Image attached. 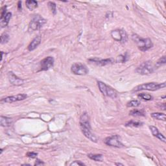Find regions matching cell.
<instances>
[{"label":"cell","mask_w":166,"mask_h":166,"mask_svg":"<svg viewBox=\"0 0 166 166\" xmlns=\"http://www.w3.org/2000/svg\"><path fill=\"white\" fill-rule=\"evenodd\" d=\"M80 126L82 133L84 136L93 142H97V139L91 131V126L89 121V118L86 113L82 114L80 118Z\"/></svg>","instance_id":"6da1fadb"},{"label":"cell","mask_w":166,"mask_h":166,"mask_svg":"<svg viewBox=\"0 0 166 166\" xmlns=\"http://www.w3.org/2000/svg\"><path fill=\"white\" fill-rule=\"evenodd\" d=\"M132 39L136 44L139 49L142 51L149 50L153 46L152 41L150 38H143L136 34H133L132 35Z\"/></svg>","instance_id":"7a4b0ae2"},{"label":"cell","mask_w":166,"mask_h":166,"mask_svg":"<svg viewBox=\"0 0 166 166\" xmlns=\"http://www.w3.org/2000/svg\"><path fill=\"white\" fill-rule=\"evenodd\" d=\"M165 82L163 83H156V82H149L145 83V84H140L137 86L135 87L134 91V92H138L140 90H149V91H156L162 88H164L165 87Z\"/></svg>","instance_id":"3957f363"},{"label":"cell","mask_w":166,"mask_h":166,"mask_svg":"<svg viewBox=\"0 0 166 166\" xmlns=\"http://www.w3.org/2000/svg\"><path fill=\"white\" fill-rule=\"evenodd\" d=\"M154 71V66H153L150 61H146L143 62L137 67L136 71L141 75H148Z\"/></svg>","instance_id":"277c9868"},{"label":"cell","mask_w":166,"mask_h":166,"mask_svg":"<svg viewBox=\"0 0 166 166\" xmlns=\"http://www.w3.org/2000/svg\"><path fill=\"white\" fill-rule=\"evenodd\" d=\"M46 23V20L40 15H35L29 23V29L31 31L39 30Z\"/></svg>","instance_id":"5b68a950"},{"label":"cell","mask_w":166,"mask_h":166,"mask_svg":"<svg viewBox=\"0 0 166 166\" xmlns=\"http://www.w3.org/2000/svg\"><path fill=\"white\" fill-rule=\"evenodd\" d=\"M97 83L99 90L104 95L108 96V97L113 99L117 97L118 93H117V92L116 90H114L111 87L106 85L105 83H104L101 81H98Z\"/></svg>","instance_id":"8992f818"},{"label":"cell","mask_w":166,"mask_h":166,"mask_svg":"<svg viewBox=\"0 0 166 166\" xmlns=\"http://www.w3.org/2000/svg\"><path fill=\"white\" fill-rule=\"evenodd\" d=\"M111 36L114 40L122 43H125L128 40V36L125 31L123 29H116L112 31L111 33Z\"/></svg>","instance_id":"52a82bcc"},{"label":"cell","mask_w":166,"mask_h":166,"mask_svg":"<svg viewBox=\"0 0 166 166\" xmlns=\"http://www.w3.org/2000/svg\"><path fill=\"white\" fill-rule=\"evenodd\" d=\"M71 70L74 74L77 75H85L89 72V70L87 68V67L84 64L80 63V62L73 64Z\"/></svg>","instance_id":"ba28073f"},{"label":"cell","mask_w":166,"mask_h":166,"mask_svg":"<svg viewBox=\"0 0 166 166\" xmlns=\"http://www.w3.org/2000/svg\"><path fill=\"white\" fill-rule=\"evenodd\" d=\"M105 143L109 146L117 148H121L124 147L123 144L119 140V137L117 135H114V136L106 137L105 140Z\"/></svg>","instance_id":"9c48e42d"},{"label":"cell","mask_w":166,"mask_h":166,"mask_svg":"<svg viewBox=\"0 0 166 166\" xmlns=\"http://www.w3.org/2000/svg\"><path fill=\"white\" fill-rule=\"evenodd\" d=\"M27 97V95L26 94H18L16 95L9 96V97L2 99L1 100V103H11L16 102V101L24 100Z\"/></svg>","instance_id":"30bf717a"},{"label":"cell","mask_w":166,"mask_h":166,"mask_svg":"<svg viewBox=\"0 0 166 166\" xmlns=\"http://www.w3.org/2000/svg\"><path fill=\"white\" fill-rule=\"evenodd\" d=\"M54 59L52 56H48L40 62V68L42 71H46L53 66Z\"/></svg>","instance_id":"8fae6325"},{"label":"cell","mask_w":166,"mask_h":166,"mask_svg":"<svg viewBox=\"0 0 166 166\" xmlns=\"http://www.w3.org/2000/svg\"><path fill=\"white\" fill-rule=\"evenodd\" d=\"M8 77H9V81L13 85L20 86L23 84V82H24V80L21 79V78L18 77L16 75H14V73L12 71L9 72V73H8Z\"/></svg>","instance_id":"7c38bea8"},{"label":"cell","mask_w":166,"mask_h":166,"mask_svg":"<svg viewBox=\"0 0 166 166\" xmlns=\"http://www.w3.org/2000/svg\"><path fill=\"white\" fill-rule=\"evenodd\" d=\"M41 42V37L40 36H37L33 39L32 42L30 43L29 45L28 46L29 51H33L37 48V47L40 45Z\"/></svg>","instance_id":"4fadbf2b"},{"label":"cell","mask_w":166,"mask_h":166,"mask_svg":"<svg viewBox=\"0 0 166 166\" xmlns=\"http://www.w3.org/2000/svg\"><path fill=\"white\" fill-rule=\"evenodd\" d=\"M149 128H150V131H151L153 136H156V137H158V139H160L161 141H162L163 142L165 143L166 140H165V136H163V135L162 134L160 133L159 131H158V129L156 128V127H153V126H150Z\"/></svg>","instance_id":"5bb4252c"},{"label":"cell","mask_w":166,"mask_h":166,"mask_svg":"<svg viewBox=\"0 0 166 166\" xmlns=\"http://www.w3.org/2000/svg\"><path fill=\"white\" fill-rule=\"evenodd\" d=\"M90 61H92L94 63L97 64L99 66H106V65L110 64L112 63V59H90Z\"/></svg>","instance_id":"9a60e30c"},{"label":"cell","mask_w":166,"mask_h":166,"mask_svg":"<svg viewBox=\"0 0 166 166\" xmlns=\"http://www.w3.org/2000/svg\"><path fill=\"white\" fill-rule=\"evenodd\" d=\"M0 123H1V125L2 127H9L12 124V118H8V117H5V116H1V118H0Z\"/></svg>","instance_id":"2e32d148"},{"label":"cell","mask_w":166,"mask_h":166,"mask_svg":"<svg viewBox=\"0 0 166 166\" xmlns=\"http://www.w3.org/2000/svg\"><path fill=\"white\" fill-rule=\"evenodd\" d=\"M11 12H7L4 17L1 18V25L2 27H5L8 25L11 18Z\"/></svg>","instance_id":"e0dca14e"},{"label":"cell","mask_w":166,"mask_h":166,"mask_svg":"<svg viewBox=\"0 0 166 166\" xmlns=\"http://www.w3.org/2000/svg\"><path fill=\"white\" fill-rule=\"evenodd\" d=\"M25 5L30 10H33L38 7V2L34 0H27L25 1Z\"/></svg>","instance_id":"ac0fdd59"},{"label":"cell","mask_w":166,"mask_h":166,"mask_svg":"<svg viewBox=\"0 0 166 166\" xmlns=\"http://www.w3.org/2000/svg\"><path fill=\"white\" fill-rule=\"evenodd\" d=\"M151 116L152 118L157 119V120H161L163 121H165L166 120L165 114L163 113H159V112L152 113L151 114Z\"/></svg>","instance_id":"d6986e66"},{"label":"cell","mask_w":166,"mask_h":166,"mask_svg":"<svg viewBox=\"0 0 166 166\" xmlns=\"http://www.w3.org/2000/svg\"><path fill=\"white\" fill-rule=\"evenodd\" d=\"M129 114L132 116L134 117H140V116H144L145 112L144 110H137V109H134L132 110L129 112Z\"/></svg>","instance_id":"ffe728a7"},{"label":"cell","mask_w":166,"mask_h":166,"mask_svg":"<svg viewBox=\"0 0 166 166\" xmlns=\"http://www.w3.org/2000/svg\"><path fill=\"white\" fill-rule=\"evenodd\" d=\"M88 156L89 157L90 159L95 161V162H102L103 160V156L101 154H89L88 155Z\"/></svg>","instance_id":"44dd1931"},{"label":"cell","mask_w":166,"mask_h":166,"mask_svg":"<svg viewBox=\"0 0 166 166\" xmlns=\"http://www.w3.org/2000/svg\"><path fill=\"white\" fill-rule=\"evenodd\" d=\"M143 124V123L140 121H130L129 122H127L125 125L127 127H139L140 126H142Z\"/></svg>","instance_id":"7402d4cb"},{"label":"cell","mask_w":166,"mask_h":166,"mask_svg":"<svg viewBox=\"0 0 166 166\" xmlns=\"http://www.w3.org/2000/svg\"><path fill=\"white\" fill-rule=\"evenodd\" d=\"M139 99H141L142 100H145V101H150L152 99V96L150 94H148V93H142L137 95Z\"/></svg>","instance_id":"603a6c76"},{"label":"cell","mask_w":166,"mask_h":166,"mask_svg":"<svg viewBox=\"0 0 166 166\" xmlns=\"http://www.w3.org/2000/svg\"><path fill=\"white\" fill-rule=\"evenodd\" d=\"M48 7H49V10H51V12L53 13V14L54 15V14H56V4L54 3V2H49L48 3Z\"/></svg>","instance_id":"cb8c5ba5"},{"label":"cell","mask_w":166,"mask_h":166,"mask_svg":"<svg viewBox=\"0 0 166 166\" xmlns=\"http://www.w3.org/2000/svg\"><path fill=\"white\" fill-rule=\"evenodd\" d=\"M140 104L141 103H140L139 101L132 100L127 103V106L128 107H137V106L140 105Z\"/></svg>","instance_id":"d4e9b609"},{"label":"cell","mask_w":166,"mask_h":166,"mask_svg":"<svg viewBox=\"0 0 166 166\" xmlns=\"http://www.w3.org/2000/svg\"><path fill=\"white\" fill-rule=\"evenodd\" d=\"M9 40V36L6 33L2 34L1 36V43L2 44H5L8 42V41Z\"/></svg>","instance_id":"484cf974"},{"label":"cell","mask_w":166,"mask_h":166,"mask_svg":"<svg viewBox=\"0 0 166 166\" xmlns=\"http://www.w3.org/2000/svg\"><path fill=\"white\" fill-rule=\"evenodd\" d=\"M166 62V60H165V56H163L162 58L160 59L156 62V66H162L163 64H165Z\"/></svg>","instance_id":"4316f807"},{"label":"cell","mask_w":166,"mask_h":166,"mask_svg":"<svg viewBox=\"0 0 166 166\" xmlns=\"http://www.w3.org/2000/svg\"><path fill=\"white\" fill-rule=\"evenodd\" d=\"M27 156L31 158H35L36 156H37L38 155V153H36V152H29L27 153Z\"/></svg>","instance_id":"83f0119b"},{"label":"cell","mask_w":166,"mask_h":166,"mask_svg":"<svg viewBox=\"0 0 166 166\" xmlns=\"http://www.w3.org/2000/svg\"><path fill=\"white\" fill-rule=\"evenodd\" d=\"M117 62H124L126 61L125 56L123 55L119 56L118 58H117Z\"/></svg>","instance_id":"f1b7e54d"},{"label":"cell","mask_w":166,"mask_h":166,"mask_svg":"<svg viewBox=\"0 0 166 166\" xmlns=\"http://www.w3.org/2000/svg\"><path fill=\"white\" fill-rule=\"evenodd\" d=\"M84 165V163L80 162V161H75L74 162L71 163V165Z\"/></svg>","instance_id":"f546056e"},{"label":"cell","mask_w":166,"mask_h":166,"mask_svg":"<svg viewBox=\"0 0 166 166\" xmlns=\"http://www.w3.org/2000/svg\"><path fill=\"white\" fill-rule=\"evenodd\" d=\"M44 165V163L43 162H42L40 160H36V162L35 163V165Z\"/></svg>","instance_id":"4dcf8cb0"},{"label":"cell","mask_w":166,"mask_h":166,"mask_svg":"<svg viewBox=\"0 0 166 166\" xmlns=\"http://www.w3.org/2000/svg\"><path fill=\"white\" fill-rule=\"evenodd\" d=\"M18 9L20 10H22V1H18Z\"/></svg>","instance_id":"1f68e13d"},{"label":"cell","mask_w":166,"mask_h":166,"mask_svg":"<svg viewBox=\"0 0 166 166\" xmlns=\"http://www.w3.org/2000/svg\"><path fill=\"white\" fill-rule=\"evenodd\" d=\"M116 165H123V164H121V163H116Z\"/></svg>","instance_id":"d6a6232c"}]
</instances>
